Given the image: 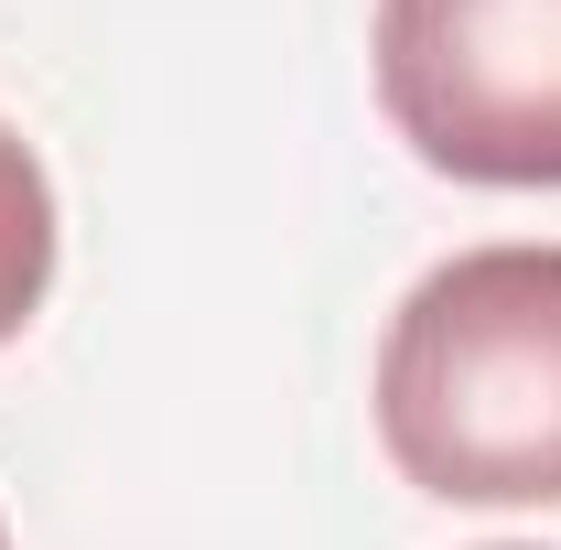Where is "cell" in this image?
Wrapping results in <instances>:
<instances>
[{
	"instance_id": "obj_1",
	"label": "cell",
	"mask_w": 561,
	"mask_h": 550,
	"mask_svg": "<svg viewBox=\"0 0 561 550\" xmlns=\"http://www.w3.org/2000/svg\"><path fill=\"white\" fill-rule=\"evenodd\" d=\"M378 443L443 507H561V249L507 238L411 280L378 335Z\"/></svg>"
},
{
	"instance_id": "obj_2",
	"label": "cell",
	"mask_w": 561,
	"mask_h": 550,
	"mask_svg": "<svg viewBox=\"0 0 561 550\" xmlns=\"http://www.w3.org/2000/svg\"><path fill=\"white\" fill-rule=\"evenodd\" d=\"M378 108L454 184L561 195V0H378Z\"/></svg>"
},
{
	"instance_id": "obj_3",
	"label": "cell",
	"mask_w": 561,
	"mask_h": 550,
	"mask_svg": "<svg viewBox=\"0 0 561 550\" xmlns=\"http://www.w3.org/2000/svg\"><path fill=\"white\" fill-rule=\"evenodd\" d=\"M44 291H55V184L33 140L0 119V345L44 313Z\"/></svg>"
},
{
	"instance_id": "obj_4",
	"label": "cell",
	"mask_w": 561,
	"mask_h": 550,
	"mask_svg": "<svg viewBox=\"0 0 561 550\" xmlns=\"http://www.w3.org/2000/svg\"><path fill=\"white\" fill-rule=\"evenodd\" d=\"M496 550H518V540H496Z\"/></svg>"
},
{
	"instance_id": "obj_5",
	"label": "cell",
	"mask_w": 561,
	"mask_h": 550,
	"mask_svg": "<svg viewBox=\"0 0 561 550\" xmlns=\"http://www.w3.org/2000/svg\"><path fill=\"white\" fill-rule=\"evenodd\" d=\"M0 550H11V540H0Z\"/></svg>"
}]
</instances>
